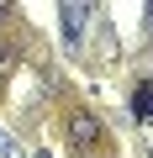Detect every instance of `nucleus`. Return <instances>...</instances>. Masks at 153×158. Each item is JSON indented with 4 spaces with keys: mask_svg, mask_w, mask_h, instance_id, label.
<instances>
[{
    "mask_svg": "<svg viewBox=\"0 0 153 158\" xmlns=\"http://www.w3.org/2000/svg\"><path fill=\"white\" fill-rule=\"evenodd\" d=\"M69 142H74V148H90V142H100V121H95L90 111H74V116H69Z\"/></svg>",
    "mask_w": 153,
    "mask_h": 158,
    "instance_id": "1",
    "label": "nucleus"
},
{
    "mask_svg": "<svg viewBox=\"0 0 153 158\" xmlns=\"http://www.w3.org/2000/svg\"><path fill=\"white\" fill-rule=\"evenodd\" d=\"M95 6H63V32H69V42H79V32H85V16H90Z\"/></svg>",
    "mask_w": 153,
    "mask_h": 158,
    "instance_id": "2",
    "label": "nucleus"
},
{
    "mask_svg": "<svg viewBox=\"0 0 153 158\" xmlns=\"http://www.w3.org/2000/svg\"><path fill=\"white\" fill-rule=\"evenodd\" d=\"M132 111H137V116H142V121H148V116H153V90H148V85H142V90H137V95H132Z\"/></svg>",
    "mask_w": 153,
    "mask_h": 158,
    "instance_id": "3",
    "label": "nucleus"
},
{
    "mask_svg": "<svg viewBox=\"0 0 153 158\" xmlns=\"http://www.w3.org/2000/svg\"><path fill=\"white\" fill-rule=\"evenodd\" d=\"M11 53H16V48H6V42H0V85H6V74L16 69V58H11Z\"/></svg>",
    "mask_w": 153,
    "mask_h": 158,
    "instance_id": "4",
    "label": "nucleus"
},
{
    "mask_svg": "<svg viewBox=\"0 0 153 158\" xmlns=\"http://www.w3.org/2000/svg\"><path fill=\"white\" fill-rule=\"evenodd\" d=\"M6 16H11V6H6V0H0V21H6Z\"/></svg>",
    "mask_w": 153,
    "mask_h": 158,
    "instance_id": "5",
    "label": "nucleus"
},
{
    "mask_svg": "<svg viewBox=\"0 0 153 158\" xmlns=\"http://www.w3.org/2000/svg\"><path fill=\"white\" fill-rule=\"evenodd\" d=\"M148 158H153V153H148Z\"/></svg>",
    "mask_w": 153,
    "mask_h": 158,
    "instance_id": "6",
    "label": "nucleus"
}]
</instances>
